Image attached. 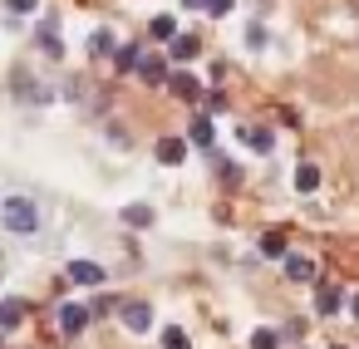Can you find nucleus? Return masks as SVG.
Returning <instances> with one entry per match:
<instances>
[{
    "label": "nucleus",
    "instance_id": "1",
    "mask_svg": "<svg viewBox=\"0 0 359 349\" xmlns=\"http://www.w3.org/2000/svg\"><path fill=\"white\" fill-rule=\"evenodd\" d=\"M0 221H6V231H15V236H30L40 226V207L30 197H6L0 202Z\"/></svg>",
    "mask_w": 359,
    "mask_h": 349
},
{
    "label": "nucleus",
    "instance_id": "2",
    "mask_svg": "<svg viewBox=\"0 0 359 349\" xmlns=\"http://www.w3.org/2000/svg\"><path fill=\"white\" fill-rule=\"evenodd\" d=\"M118 315H123V324H128L133 334H148V329H153V305H148V300H123Z\"/></svg>",
    "mask_w": 359,
    "mask_h": 349
},
{
    "label": "nucleus",
    "instance_id": "3",
    "mask_svg": "<svg viewBox=\"0 0 359 349\" xmlns=\"http://www.w3.org/2000/svg\"><path fill=\"white\" fill-rule=\"evenodd\" d=\"M138 79H143V84H168V79H172V69H168V60H163V55H143Z\"/></svg>",
    "mask_w": 359,
    "mask_h": 349
},
{
    "label": "nucleus",
    "instance_id": "4",
    "mask_svg": "<svg viewBox=\"0 0 359 349\" xmlns=\"http://www.w3.org/2000/svg\"><path fill=\"white\" fill-rule=\"evenodd\" d=\"M168 89H172V94H177L182 104H197V99H207V94H202V84H197V79H192L187 69H177V74L168 79Z\"/></svg>",
    "mask_w": 359,
    "mask_h": 349
},
{
    "label": "nucleus",
    "instance_id": "5",
    "mask_svg": "<svg viewBox=\"0 0 359 349\" xmlns=\"http://www.w3.org/2000/svg\"><path fill=\"white\" fill-rule=\"evenodd\" d=\"M187 138H158V163L163 167H177V163H187Z\"/></svg>",
    "mask_w": 359,
    "mask_h": 349
},
{
    "label": "nucleus",
    "instance_id": "6",
    "mask_svg": "<svg viewBox=\"0 0 359 349\" xmlns=\"http://www.w3.org/2000/svg\"><path fill=\"white\" fill-rule=\"evenodd\" d=\"M69 280H74V285H104L109 275H104L99 261H69Z\"/></svg>",
    "mask_w": 359,
    "mask_h": 349
},
{
    "label": "nucleus",
    "instance_id": "7",
    "mask_svg": "<svg viewBox=\"0 0 359 349\" xmlns=\"http://www.w3.org/2000/svg\"><path fill=\"white\" fill-rule=\"evenodd\" d=\"M89 320H94V315H89V305H74V300H69V305H60V329H65V334H79Z\"/></svg>",
    "mask_w": 359,
    "mask_h": 349
},
{
    "label": "nucleus",
    "instance_id": "8",
    "mask_svg": "<svg viewBox=\"0 0 359 349\" xmlns=\"http://www.w3.org/2000/svg\"><path fill=\"white\" fill-rule=\"evenodd\" d=\"M197 55H202V40H197V35L168 40V60H177V64H187V60H197Z\"/></svg>",
    "mask_w": 359,
    "mask_h": 349
},
{
    "label": "nucleus",
    "instance_id": "9",
    "mask_svg": "<svg viewBox=\"0 0 359 349\" xmlns=\"http://www.w3.org/2000/svg\"><path fill=\"white\" fill-rule=\"evenodd\" d=\"M20 324H25V300L6 295V300H0V334H6V329H20Z\"/></svg>",
    "mask_w": 359,
    "mask_h": 349
},
{
    "label": "nucleus",
    "instance_id": "10",
    "mask_svg": "<svg viewBox=\"0 0 359 349\" xmlns=\"http://www.w3.org/2000/svg\"><path fill=\"white\" fill-rule=\"evenodd\" d=\"M187 143H192V148H212V143H217V128H212V118H207V114H197V118H192Z\"/></svg>",
    "mask_w": 359,
    "mask_h": 349
},
{
    "label": "nucleus",
    "instance_id": "11",
    "mask_svg": "<svg viewBox=\"0 0 359 349\" xmlns=\"http://www.w3.org/2000/svg\"><path fill=\"white\" fill-rule=\"evenodd\" d=\"M285 275H290L295 285H310V280H315V261H310V256H295V251H290V256H285Z\"/></svg>",
    "mask_w": 359,
    "mask_h": 349
},
{
    "label": "nucleus",
    "instance_id": "12",
    "mask_svg": "<svg viewBox=\"0 0 359 349\" xmlns=\"http://www.w3.org/2000/svg\"><path fill=\"white\" fill-rule=\"evenodd\" d=\"M114 64H118L123 74H138V64H143V45H118Z\"/></svg>",
    "mask_w": 359,
    "mask_h": 349
},
{
    "label": "nucleus",
    "instance_id": "13",
    "mask_svg": "<svg viewBox=\"0 0 359 349\" xmlns=\"http://www.w3.org/2000/svg\"><path fill=\"white\" fill-rule=\"evenodd\" d=\"M118 217H123L128 226H138V231H143V226H153V207H148V202H128Z\"/></svg>",
    "mask_w": 359,
    "mask_h": 349
},
{
    "label": "nucleus",
    "instance_id": "14",
    "mask_svg": "<svg viewBox=\"0 0 359 349\" xmlns=\"http://www.w3.org/2000/svg\"><path fill=\"white\" fill-rule=\"evenodd\" d=\"M339 305H344L339 285H320V290H315V310H320V315H334Z\"/></svg>",
    "mask_w": 359,
    "mask_h": 349
},
{
    "label": "nucleus",
    "instance_id": "15",
    "mask_svg": "<svg viewBox=\"0 0 359 349\" xmlns=\"http://www.w3.org/2000/svg\"><path fill=\"white\" fill-rule=\"evenodd\" d=\"M241 138L251 143V153H271L276 148V133L271 128H241Z\"/></svg>",
    "mask_w": 359,
    "mask_h": 349
},
{
    "label": "nucleus",
    "instance_id": "16",
    "mask_svg": "<svg viewBox=\"0 0 359 349\" xmlns=\"http://www.w3.org/2000/svg\"><path fill=\"white\" fill-rule=\"evenodd\" d=\"M261 256H266V261H285V256H290V251H285V236H280V231H266V236H261Z\"/></svg>",
    "mask_w": 359,
    "mask_h": 349
},
{
    "label": "nucleus",
    "instance_id": "17",
    "mask_svg": "<svg viewBox=\"0 0 359 349\" xmlns=\"http://www.w3.org/2000/svg\"><path fill=\"white\" fill-rule=\"evenodd\" d=\"M89 55H94V60H104V55H118L114 35H109V30H94V35H89Z\"/></svg>",
    "mask_w": 359,
    "mask_h": 349
},
{
    "label": "nucleus",
    "instance_id": "18",
    "mask_svg": "<svg viewBox=\"0 0 359 349\" xmlns=\"http://www.w3.org/2000/svg\"><path fill=\"white\" fill-rule=\"evenodd\" d=\"M315 187H320V167L315 163H300L295 167V192H315Z\"/></svg>",
    "mask_w": 359,
    "mask_h": 349
},
{
    "label": "nucleus",
    "instance_id": "19",
    "mask_svg": "<svg viewBox=\"0 0 359 349\" xmlns=\"http://www.w3.org/2000/svg\"><path fill=\"white\" fill-rule=\"evenodd\" d=\"M40 50H45L50 60H60V55H65V45H60V35H55V25H40Z\"/></svg>",
    "mask_w": 359,
    "mask_h": 349
},
{
    "label": "nucleus",
    "instance_id": "20",
    "mask_svg": "<svg viewBox=\"0 0 359 349\" xmlns=\"http://www.w3.org/2000/svg\"><path fill=\"white\" fill-rule=\"evenodd\" d=\"M153 40H177V20L172 15H153Z\"/></svg>",
    "mask_w": 359,
    "mask_h": 349
},
{
    "label": "nucleus",
    "instance_id": "21",
    "mask_svg": "<svg viewBox=\"0 0 359 349\" xmlns=\"http://www.w3.org/2000/svg\"><path fill=\"white\" fill-rule=\"evenodd\" d=\"M163 349H192V339H187V329H177V324H168V329H163Z\"/></svg>",
    "mask_w": 359,
    "mask_h": 349
},
{
    "label": "nucleus",
    "instance_id": "22",
    "mask_svg": "<svg viewBox=\"0 0 359 349\" xmlns=\"http://www.w3.org/2000/svg\"><path fill=\"white\" fill-rule=\"evenodd\" d=\"M251 349H280V334L276 329H256L251 334Z\"/></svg>",
    "mask_w": 359,
    "mask_h": 349
},
{
    "label": "nucleus",
    "instance_id": "23",
    "mask_svg": "<svg viewBox=\"0 0 359 349\" xmlns=\"http://www.w3.org/2000/svg\"><path fill=\"white\" fill-rule=\"evenodd\" d=\"M6 11H11V15H35L40 0H6Z\"/></svg>",
    "mask_w": 359,
    "mask_h": 349
},
{
    "label": "nucleus",
    "instance_id": "24",
    "mask_svg": "<svg viewBox=\"0 0 359 349\" xmlns=\"http://www.w3.org/2000/svg\"><path fill=\"white\" fill-rule=\"evenodd\" d=\"M246 45H251V50H266V25H251V30H246Z\"/></svg>",
    "mask_w": 359,
    "mask_h": 349
},
{
    "label": "nucleus",
    "instance_id": "25",
    "mask_svg": "<svg viewBox=\"0 0 359 349\" xmlns=\"http://www.w3.org/2000/svg\"><path fill=\"white\" fill-rule=\"evenodd\" d=\"M236 0H207V15H231Z\"/></svg>",
    "mask_w": 359,
    "mask_h": 349
},
{
    "label": "nucleus",
    "instance_id": "26",
    "mask_svg": "<svg viewBox=\"0 0 359 349\" xmlns=\"http://www.w3.org/2000/svg\"><path fill=\"white\" fill-rule=\"evenodd\" d=\"M207 109H212V114H217V109H226V94H222V89H212V94H207Z\"/></svg>",
    "mask_w": 359,
    "mask_h": 349
},
{
    "label": "nucleus",
    "instance_id": "27",
    "mask_svg": "<svg viewBox=\"0 0 359 349\" xmlns=\"http://www.w3.org/2000/svg\"><path fill=\"white\" fill-rule=\"evenodd\" d=\"M182 6H187V11H207V0H182Z\"/></svg>",
    "mask_w": 359,
    "mask_h": 349
},
{
    "label": "nucleus",
    "instance_id": "28",
    "mask_svg": "<svg viewBox=\"0 0 359 349\" xmlns=\"http://www.w3.org/2000/svg\"><path fill=\"white\" fill-rule=\"evenodd\" d=\"M349 310H354V320H359V295H354V300H349Z\"/></svg>",
    "mask_w": 359,
    "mask_h": 349
},
{
    "label": "nucleus",
    "instance_id": "29",
    "mask_svg": "<svg viewBox=\"0 0 359 349\" xmlns=\"http://www.w3.org/2000/svg\"><path fill=\"white\" fill-rule=\"evenodd\" d=\"M0 349H6V334H0Z\"/></svg>",
    "mask_w": 359,
    "mask_h": 349
}]
</instances>
